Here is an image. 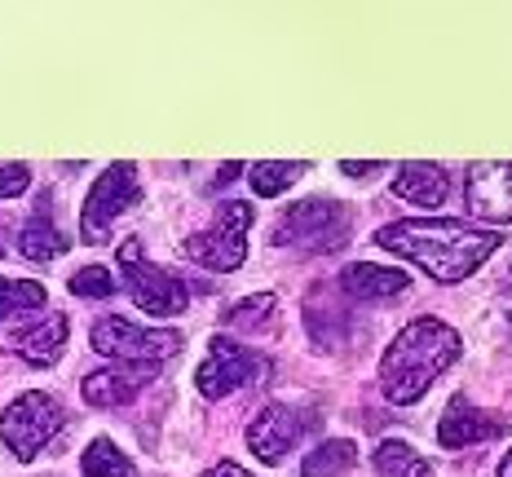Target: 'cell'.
Listing matches in <instances>:
<instances>
[{"label":"cell","instance_id":"obj_1","mask_svg":"<svg viewBox=\"0 0 512 477\" xmlns=\"http://www.w3.org/2000/svg\"><path fill=\"white\" fill-rule=\"evenodd\" d=\"M371 243L415 261L420 270H429L437 283H460L504 243V235L468 226V221H437L433 217V221H393V226H380Z\"/></svg>","mask_w":512,"mask_h":477},{"label":"cell","instance_id":"obj_2","mask_svg":"<svg viewBox=\"0 0 512 477\" xmlns=\"http://www.w3.org/2000/svg\"><path fill=\"white\" fill-rule=\"evenodd\" d=\"M455 358H460V332L446 327L442 318H415L411 327L398 332V341L384 349L380 394L389 402H398V407L420 402L429 394V385L455 363Z\"/></svg>","mask_w":512,"mask_h":477},{"label":"cell","instance_id":"obj_3","mask_svg":"<svg viewBox=\"0 0 512 477\" xmlns=\"http://www.w3.org/2000/svg\"><path fill=\"white\" fill-rule=\"evenodd\" d=\"M274 243L301 248V252H336L340 243H349V212L332 204V199L292 204L279 226H274Z\"/></svg>","mask_w":512,"mask_h":477},{"label":"cell","instance_id":"obj_4","mask_svg":"<svg viewBox=\"0 0 512 477\" xmlns=\"http://www.w3.org/2000/svg\"><path fill=\"white\" fill-rule=\"evenodd\" d=\"M248 226H252V204H239V199H226L217 204V217H212L208 230H199L195 239H186L190 261L208 265L217 274L239 270L243 257H248Z\"/></svg>","mask_w":512,"mask_h":477},{"label":"cell","instance_id":"obj_5","mask_svg":"<svg viewBox=\"0 0 512 477\" xmlns=\"http://www.w3.org/2000/svg\"><path fill=\"white\" fill-rule=\"evenodd\" d=\"M89 341L98 354L115 358V363H159V358H173L186 336L181 332H159V327H133L128 318H98L89 332Z\"/></svg>","mask_w":512,"mask_h":477},{"label":"cell","instance_id":"obj_6","mask_svg":"<svg viewBox=\"0 0 512 477\" xmlns=\"http://www.w3.org/2000/svg\"><path fill=\"white\" fill-rule=\"evenodd\" d=\"M58 429H62V407L49 394H40V389L14 398L5 407V416H0V438H5V447L14 451L18 460H36L40 447H45Z\"/></svg>","mask_w":512,"mask_h":477},{"label":"cell","instance_id":"obj_7","mask_svg":"<svg viewBox=\"0 0 512 477\" xmlns=\"http://www.w3.org/2000/svg\"><path fill=\"white\" fill-rule=\"evenodd\" d=\"M120 265H124L128 292H133V301L142 305L146 314H155V318H177V314H186V301H190L186 283H181L177 274H164L159 265L146 261V257H142V243H137V239L120 248Z\"/></svg>","mask_w":512,"mask_h":477},{"label":"cell","instance_id":"obj_8","mask_svg":"<svg viewBox=\"0 0 512 477\" xmlns=\"http://www.w3.org/2000/svg\"><path fill=\"white\" fill-rule=\"evenodd\" d=\"M265 371H270V363L256 358L248 345L230 341V336H212L204 363H199L195 385H199V394L204 398H226L239 385H256V380H265Z\"/></svg>","mask_w":512,"mask_h":477},{"label":"cell","instance_id":"obj_9","mask_svg":"<svg viewBox=\"0 0 512 477\" xmlns=\"http://www.w3.org/2000/svg\"><path fill=\"white\" fill-rule=\"evenodd\" d=\"M142 199V186H137V168L133 164H111L106 173L98 177V186L89 190V204L80 212V235L84 243H102L111 221L128 212Z\"/></svg>","mask_w":512,"mask_h":477},{"label":"cell","instance_id":"obj_10","mask_svg":"<svg viewBox=\"0 0 512 477\" xmlns=\"http://www.w3.org/2000/svg\"><path fill=\"white\" fill-rule=\"evenodd\" d=\"M309 416H301V411H292L287 402H270V407L256 411V420L248 424V447L256 460L265 464H279L287 451L301 442Z\"/></svg>","mask_w":512,"mask_h":477},{"label":"cell","instance_id":"obj_11","mask_svg":"<svg viewBox=\"0 0 512 477\" xmlns=\"http://www.w3.org/2000/svg\"><path fill=\"white\" fill-rule=\"evenodd\" d=\"M464 199L473 217L512 221V164H473L464 177Z\"/></svg>","mask_w":512,"mask_h":477},{"label":"cell","instance_id":"obj_12","mask_svg":"<svg viewBox=\"0 0 512 477\" xmlns=\"http://www.w3.org/2000/svg\"><path fill=\"white\" fill-rule=\"evenodd\" d=\"M504 429H508L504 420H490L486 411H477L464 394H455L451 407H446V416H442V424H437V442H442L446 451H464V447H477V442L499 438Z\"/></svg>","mask_w":512,"mask_h":477},{"label":"cell","instance_id":"obj_13","mask_svg":"<svg viewBox=\"0 0 512 477\" xmlns=\"http://www.w3.org/2000/svg\"><path fill=\"white\" fill-rule=\"evenodd\" d=\"M67 318L62 314H40V323L36 327H27V332H18L14 345L18 354L27 358V363H36V367H53L62 358V345H67Z\"/></svg>","mask_w":512,"mask_h":477},{"label":"cell","instance_id":"obj_14","mask_svg":"<svg viewBox=\"0 0 512 477\" xmlns=\"http://www.w3.org/2000/svg\"><path fill=\"white\" fill-rule=\"evenodd\" d=\"M340 288L349 296H358V301H384V296H398L411 288V274L402 270H389V265H349L345 274H340Z\"/></svg>","mask_w":512,"mask_h":477},{"label":"cell","instance_id":"obj_15","mask_svg":"<svg viewBox=\"0 0 512 477\" xmlns=\"http://www.w3.org/2000/svg\"><path fill=\"white\" fill-rule=\"evenodd\" d=\"M142 380H151V367H120V371H93L80 385V394L89 407H124L133 402V394L142 389Z\"/></svg>","mask_w":512,"mask_h":477},{"label":"cell","instance_id":"obj_16","mask_svg":"<svg viewBox=\"0 0 512 477\" xmlns=\"http://www.w3.org/2000/svg\"><path fill=\"white\" fill-rule=\"evenodd\" d=\"M446 190H451V182L437 164H402V173L393 177V195L415 208H437L446 199Z\"/></svg>","mask_w":512,"mask_h":477},{"label":"cell","instance_id":"obj_17","mask_svg":"<svg viewBox=\"0 0 512 477\" xmlns=\"http://www.w3.org/2000/svg\"><path fill=\"white\" fill-rule=\"evenodd\" d=\"M18 252H23L27 261H53V257H62V252H67V235L53 226L49 204H40V208L27 217L23 239H18Z\"/></svg>","mask_w":512,"mask_h":477},{"label":"cell","instance_id":"obj_18","mask_svg":"<svg viewBox=\"0 0 512 477\" xmlns=\"http://www.w3.org/2000/svg\"><path fill=\"white\" fill-rule=\"evenodd\" d=\"M371 464H376L380 477H433V464L424 455H415L407 442H380Z\"/></svg>","mask_w":512,"mask_h":477},{"label":"cell","instance_id":"obj_19","mask_svg":"<svg viewBox=\"0 0 512 477\" xmlns=\"http://www.w3.org/2000/svg\"><path fill=\"white\" fill-rule=\"evenodd\" d=\"M354 460H358L354 442L332 438V442H323V447H318V451H309V455H305L301 477H340L345 469H354Z\"/></svg>","mask_w":512,"mask_h":477},{"label":"cell","instance_id":"obj_20","mask_svg":"<svg viewBox=\"0 0 512 477\" xmlns=\"http://www.w3.org/2000/svg\"><path fill=\"white\" fill-rule=\"evenodd\" d=\"M80 469H84V477H133V460H128L111 438H93Z\"/></svg>","mask_w":512,"mask_h":477},{"label":"cell","instance_id":"obj_21","mask_svg":"<svg viewBox=\"0 0 512 477\" xmlns=\"http://www.w3.org/2000/svg\"><path fill=\"white\" fill-rule=\"evenodd\" d=\"M305 168L309 164H301V159H287V164H270V159H265V164H252L248 168V177H252V190L256 195H283L287 186H296L305 177Z\"/></svg>","mask_w":512,"mask_h":477},{"label":"cell","instance_id":"obj_22","mask_svg":"<svg viewBox=\"0 0 512 477\" xmlns=\"http://www.w3.org/2000/svg\"><path fill=\"white\" fill-rule=\"evenodd\" d=\"M45 305V288L40 283H27V279H5L0 274V323H9L14 314H31Z\"/></svg>","mask_w":512,"mask_h":477},{"label":"cell","instance_id":"obj_23","mask_svg":"<svg viewBox=\"0 0 512 477\" xmlns=\"http://www.w3.org/2000/svg\"><path fill=\"white\" fill-rule=\"evenodd\" d=\"M274 318V296H248L226 314V327H239V332H256Z\"/></svg>","mask_w":512,"mask_h":477},{"label":"cell","instance_id":"obj_24","mask_svg":"<svg viewBox=\"0 0 512 477\" xmlns=\"http://www.w3.org/2000/svg\"><path fill=\"white\" fill-rule=\"evenodd\" d=\"M71 292L76 296H111L115 279H111V270H102V265H84L80 274H71Z\"/></svg>","mask_w":512,"mask_h":477},{"label":"cell","instance_id":"obj_25","mask_svg":"<svg viewBox=\"0 0 512 477\" xmlns=\"http://www.w3.org/2000/svg\"><path fill=\"white\" fill-rule=\"evenodd\" d=\"M27 186H31V168L27 164H5V168H0V199L23 195Z\"/></svg>","mask_w":512,"mask_h":477},{"label":"cell","instance_id":"obj_26","mask_svg":"<svg viewBox=\"0 0 512 477\" xmlns=\"http://www.w3.org/2000/svg\"><path fill=\"white\" fill-rule=\"evenodd\" d=\"M204 477H252V473H248V469H239V464H230V460H221V464H212Z\"/></svg>","mask_w":512,"mask_h":477},{"label":"cell","instance_id":"obj_27","mask_svg":"<svg viewBox=\"0 0 512 477\" xmlns=\"http://www.w3.org/2000/svg\"><path fill=\"white\" fill-rule=\"evenodd\" d=\"M376 168H380V164H345V173H349V177H371Z\"/></svg>","mask_w":512,"mask_h":477},{"label":"cell","instance_id":"obj_28","mask_svg":"<svg viewBox=\"0 0 512 477\" xmlns=\"http://www.w3.org/2000/svg\"><path fill=\"white\" fill-rule=\"evenodd\" d=\"M234 177H239V164H221V177H217V182H234Z\"/></svg>","mask_w":512,"mask_h":477},{"label":"cell","instance_id":"obj_29","mask_svg":"<svg viewBox=\"0 0 512 477\" xmlns=\"http://www.w3.org/2000/svg\"><path fill=\"white\" fill-rule=\"evenodd\" d=\"M499 477H512V451L504 455V464H499Z\"/></svg>","mask_w":512,"mask_h":477},{"label":"cell","instance_id":"obj_30","mask_svg":"<svg viewBox=\"0 0 512 477\" xmlns=\"http://www.w3.org/2000/svg\"><path fill=\"white\" fill-rule=\"evenodd\" d=\"M0 257H5V243H0Z\"/></svg>","mask_w":512,"mask_h":477}]
</instances>
